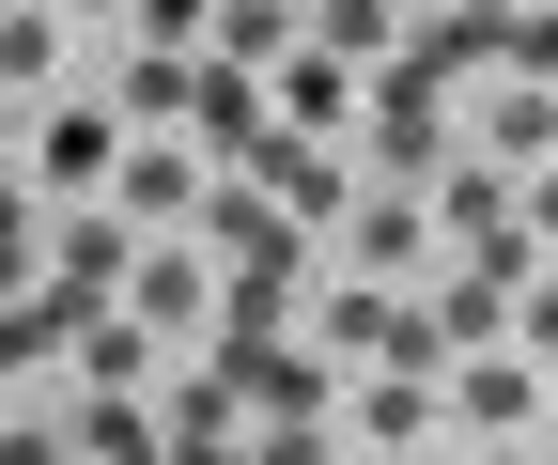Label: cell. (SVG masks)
<instances>
[{
	"label": "cell",
	"instance_id": "cell-13",
	"mask_svg": "<svg viewBox=\"0 0 558 465\" xmlns=\"http://www.w3.org/2000/svg\"><path fill=\"white\" fill-rule=\"evenodd\" d=\"M279 47H295V0H202V62H248L264 78Z\"/></svg>",
	"mask_w": 558,
	"mask_h": 465
},
{
	"label": "cell",
	"instance_id": "cell-11",
	"mask_svg": "<svg viewBox=\"0 0 558 465\" xmlns=\"http://www.w3.org/2000/svg\"><path fill=\"white\" fill-rule=\"evenodd\" d=\"M248 124H264V78H248V62H202V47H186V140H202V156H233Z\"/></svg>",
	"mask_w": 558,
	"mask_h": 465
},
{
	"label": "cell",
	"instance_id": "cell-10",
	"mask_svg": "<svg viewBox=\"0 0 558 465\" xmlns=\"http://www.w3.org/2000/svg\"><path fill=\"white\" fill-rule=\"evenodd\" d=\"M62 357H78V388H140V357H156V326H140L124 295H94V310H62Z\"/></svg>",
	"mask_w": 558,
	"mask_h": 465
},
{
	"label": "cell",
	"instance_id": "cell-19",
	"mask_svg": "<svg viewBox=\"0 0 558 465\" xmlns=\"http://www.w3.org/2000/svg\"><path fill=\"white\" fill-rule=\"evenodd\" d=\"M497 62H512V78H543V94H558V0H512V32H497Z\"/></svg>",
	"mask_w": 558,
	"mask_h": 465
},
{
	"label": "cell",
	"instance_id": "cell-5",
	"mask_svg": "<svg viewBox=\"0 0 558 465\" xmlns=\"http://www.w3.org/2000/svg\"><path fill=\"white\" fill-rule=\"evenodd\" d=\"M497 32H512V0H450V16H418V32H403L388 62L450 94V78H497Z\"/></svg>",
	"mask_w": 558,
	"mask_h": 465
},
{
	"label": "cell",
	"instance_id": "cell-14",
	"mask_svg": "<svg viewBox=\"0 0 558 465\" xmlns=\"http://www.w3.org/2000/svg\"><path fill=\"white\" fill-rule=\"evenodd\" d=\"M62 78V0H0V94H47Z\"/></svg>",
	"mask_w": 558,
	"mask_h": 465
},
{
	"label": "cell",
	"instance_id": "cell-17",
	"mask_svg": "<svg viewBox=\"0 0 558 465\" xmlns=\"http://www.w3.org/2000/svg\"><path fill=\"white\" fill-rule=\"evenodd\" d=\"M295 32H311V47H341V62H388V47H403V16H388V0H311Z\"/></svg>",
	"mask_w": 558,
	"mask_h": 465
},
{
	"label": "cell",
	"instance_id": "cell-7",
	"mask_svg": "<svg viewBox=\"0 0 558 465\" xmlns=\"http://www.w3.org/2000/svg\"><path fill=\"white\" fill-rule=\"evenodd\" d=\"M124 310L156 326V342H186V326L218 310V280H202V248H171V233H140V264H124Z\"/></svg>",
	"mask_w": 558,
	"mask_h": 465
},
{
	"label": "cell",
	"instance_id": "cell-23",
	"mask_svg": "<svg viewBox=\"0 0 558 465\" xmlns=\"http://www.w3.org/2000/svg\"><path fill=\"white\" fill-rule=\"evenodd\" d=\"M78 16H124V0H78Z\"/></svg>",
	"mask_w": 558,
	"mask_h": 465
},
{
	"label": "cell",
	"instance_id": "cell-22",
	"mask_svg": "<svg viewBox=\"0 0 558 465\" xmlns=\"http://www.w3.org/2000/svg\"><path fill=\"white\" fill-rule=\"evenodd\" d=\"M527 248H558V171H543V186H527Z\"/></svg>",
	"mask_w": 558,
	"mask_h": 465
},
{
	"label": "cell",
	"instance_id": "cell-12",
	"mask_svg": "<svg viewBox=\"0 0 558 465\" xmlns=\"http://www.w3.org/2000/svg\"><path fill=\"white\" fill-rule=\"evenodd\" d=\"M233 419H248V388H233L218 357H202V372L171 388V404H156V450H186V465H202V450H233Z\"/></svg>",
	"mask_w": 558,
	"mask_h": 465
},
{
	"label": "cell",
	"instance_id": "cell-20",
	"mask_svg": "<svg viewBox=\"0 0 558 465\" xmlns=\"http://www.w3.org/2000/svg\"><path fill=\"white\" fill-rule=\"evenodd\" d=\"M512 342H527V357H558V280H543V264L512 280Z\"/></svg>",
	"mask_w": 558,
	"mask_h": 465
},
{
	"label": "cell",
	"instance_id": "cell-15",
	"mask_svg": "<svg viewBox=\"0 0 558 465\" xmlns=\"http://www.w3.org/2000/svg\"><path fill=\"white\" fill-rule=\"evenodd\" d=\"M543 140H558V94L497 62V94H481V156H543Z\"/></svg>",
	"mask_w": 558,
	"mask_h": 465
},
{
	"label": "cell",
	"instance_id": "cell-2",
	"mask_svg": "<svg viewBox=\"0 0 558 465\" xmlns=\"http://www.w3.org/2000/svg\"><path fill=\"white\" fill-rule=\"evenodd\" d=\"M109 156H124V109H109V94H62V109L32 124V203H94Z\"/></svg>",
	"mask_w": 558,
	"mask_h": 465
},
{
	"label": "cell",
	"instance_id": "cell-1",
	"mask_svg": "<svg viewBox=\"0 0 558 465\" xmlns=\"http://www.w3.org/2000/svg\"><path fill=\"white\" fill-rule=\"evenodd\" d=\"M124 264H140V218L109 203H47V310H94V295H124Z\"/></svg>",
	"mask_w": 558,
	"mask_h": 465
},
{
	"label": "cell",
	"instance_id": "cell-9",
	"mask_svg": "<svg viewBox=\"0 0 558 465\" xmlns=\"http://www.w3.org/2000/svg\"><path fill=\"white\" fill-rule=\"evenodd\" d=\"M311 357H326V372H373V357H388V280L341 264V280L311 295Z\"/></svg>",
	"mask_w": 558,
	"mask_h": 465
},
{
	"label": "cell",
	"instance_id": "cell-4",
	"mask_svg": "<svg viewBox=\"0 0 558 465\" xmlns=\"http://www.w3.org/2000/svg\"><path fill=\"white\" fill-rule=\"evenodd\" d=\"M233 388L264 404V435H326V404H341V372H326L311 342H248V357H233Z\"/></svg>",
	"mask_w": 558,
	"mask_h": 465
},
{
	"label": "cell",
	"instance_id": "cell-3",
	"mask_svg": "<svg viewBox=\"0 0 558 465\" xmlns=\"http://www.w3.org/2000/svg\"><path fill=\"white\" fill-rule=\"evenodd\" d=\"M341 404H357V435H373V450H435V435H450V388L418 372V357H373V372H341Z\"/></svg>",
	"mask_w": 558,
	"mask_h": 465
},
{
	"label": "cell",
	"instance_id": "cell-24",
	"mask_svg": "<svg viewBox=\"0 0 558 465\" xmlns=\"http://www.w3.org/2000/svg\"><path fill=\"white\" fill-rule=\"evenodd\" d=\"M543 435H558V388H543Z\"/></svg>",
	"mask_w": 558,
	"mask_h": 465
},
{
	"label": "cell",
	"instance_id": "cell-6",
	"mask_svg": "<svg viewBox=\"0 0 558 465\" xmlns=\"http://www.w3.org/2000/svg\"><path fill=\"white\" fill-rule=\"evenodd\" d=\"M435 388H450V419H465V435H527V419H543V372H527V357H497V342H465Z\"/></svg>",
	"mask_w": 558,
	"mask_h": 465
},
{
	"label": "cell",
	"instance_id": "cell-21",
	"mask_svg": "<svg viewBox=\"0 0 558 465\" xmlns=\"http://www.w3.org/2000/svg\"><path fill=\"white\" fill-rule=\"evenodd\" d=\"M124 32L140 47H202V0H124Z\"/></svg>",
	"mask_w": 558,
	"mask_h": 465
},
{
	"label": "cell",
	"instance_id": "cell-16",
	"mask_svg": "<svg viewBox=\"0 0 558 465\" xmlns=\"http://www.w3.org/2000/svg\"><path fill=\"white\" fill-rule=\"evenodd\" d=\"M109 109L124 124H186V47H140L124 78H109Z\"/></svg>",
	"mask_w": 558,
	"mask_h": 465
},
{
	"label": "cell",
	"instance_id": "cell-8",
	"mask_svg": "<svg viewBox=\"0 0 558 465\" xmlns=\"http://www.w3.org/2000/svg\"><path fill=\"white\" fill-rule=\"evenodd\" d=\"M326 233H341V264H357V280H403V264H435V218H418V186H388V203H341Z\"/></svg>",
	"mask_w": 558,
	"mask_h": 465
},
{
	"label": "cell",
	"instance_id": "cell-18",
	"mask_svg": "<svg viewBox=\"0 0 558 465\" xmlns=\"http://www.w3.org/2000/svg\"><path fill=\"white\" fill-rule=\"evenodd\" d=\"M62 357V310L47 295H0V372H47Z\"/></svg>",
	"mask_w": 558,
	"mask_h": 465
}]
</instances>
